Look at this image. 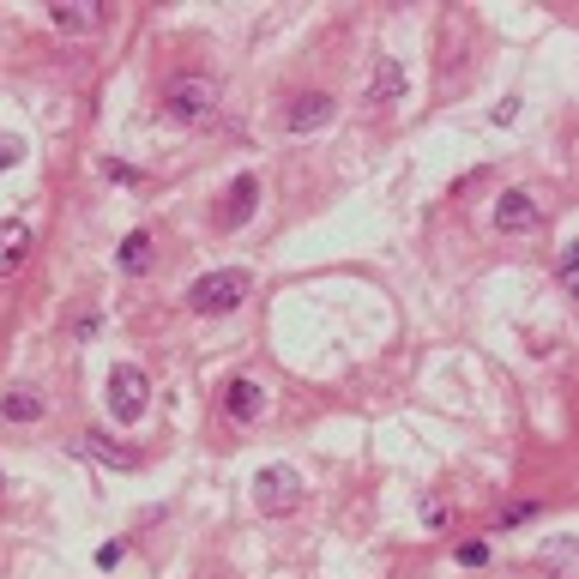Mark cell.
Segmentation results:
<instances>
[{
    "instance_id": "obj_15",
    "label": "cell",
    "mask_w": 579,
    "mask_h": 579,
    "mask_svg": "<svg viewBox=\"0 0 579 579\" xmlns=\"http://www.w3.org/2000/svg\"><path fill=\"white\" fill-rule=\"evenodd\" d=\"M538 562L550 567V574H562V579H567V574H574V538H555L550 550L538 555Z\"/></svg>"
},
{
    "instance_id": "obj_20",
    "label": "cell",
    "mask_w": 579,
    "mask_h": 579,
    "mask_svg": "<svg viewBox=\"0 0 579 579\" xmlns=\"http://www.w3.org/2000/svg\"><path fill=\"white\" fill-rule=\"evenodd\" d=\"M0 502H7V477H0Z\"/></svg>"
},
{
    "instance_id": "obj_21",
    "label": "cell",
    "mask_w": 579,
    "mask_h": 579,
    "mask_svg": "<svg viewBox=\"0 0 579 579\" xmlns=\"http://www.w3.org/2000/svg\"><path fill=\"white\" fill-rule=\"evenodd\" d=\"M212 579H224V574H212Z\"/></svg>"
},
{
    "instance_id": "obj_9",
    "label": "cell",
    "mask_w": 579,
    "mask_h": 579,
    "mask_svg": "<svg viewBox=\"0 0 579 579\" xmlns=\"http://www.w3.org/2000/svg\"><path fill=\"white\" fill-rule=\"evenodd\" d=\"M79 453H85V459H97V465H109V471H133V465H140V453L121 447L116 435H97V429H91V435H79Z\"/></svg>"
},
{
    "instance_id": "obj_6",
    "label": "cell",
    "mask_w": 579,
    "mask_h": 579,
    "mask_svg": "<svg viewBox=\"0 0 579 579\" xmlns=\"http://www.w3.org/2000/svg\"><path fill=\"white\" fill-rule=\"evenodd\" d=\"M333 116H338V97H326V91H302L297 104L284 109V128L290 133H321Z\"/></svg>"
},
{
    "instance_id": "obj_1",
    "label": "cell",
    "mask_w": 579,
    "mask_h": 579,
    "mask_svg": "<svg viewBox=\"0 0 579 579\" xmlns=\"http://www.w3.org/2000/svg\"><path fill=\"white\" fill-rule=\"evenodd\" d=\"M248 290H254V278L242 266H224V272H206V278L188 284V309L193 314H230V309H242Z\"/></svg>"
},
{
    "instance_id": "obj_11",
    "label": "cell",
    "mask_w": 579,
    "mask_h": 579,
    "mask_svg": "<svg viewBox=\"0 0 579 579\" xmlns=\"http://www.w3.org/2000/svg\"><path fill=\"white\" fill-rule=\"evenodd\" d=\"M49 25L67 31V37H85V31H97V7L91 0H61V7H49Z\"/></svg>"
},
{
    "instance_id": "obj_10",
    "label": "cell",
    "mask_w": 579,
    "mask_h": 579,
    "mask_svg": "<svg viewBox=\"0 0 579 579\" xmlns=\"http://www.w3.org/2000/svg\"><path fill=\"white\" fill-rule=\"evenodd\" d=\"M224 411H230V423H260L266 393H260L254 381H230V386H224Z\"/></svg>"
},
{
    "instance_id": "obj_14",
    "label": "cell",
    "mask_w": 579,
    "mask_h": 579,
    "mask_svg": "<svg viewBox=\"0 0 579 579\" xmlns=\"http://www.w3.org/2000/svg\"><path fill=\"white\" fill-rule=\"evenodd\" d=\"M116 266H121V272H145V266H152V236H145V230H133L128 242H121Z\"/></svg>"
},
{
    "instance_id": "obj_12",
    "label": "cell",
    "mask_w": 579,
    "mask_h": 579,
    "mask_svg": "<svg viewBox=\"0 0 579 579\" xmlns=\"http://www.w3.org/2000/svg\"><path fill=\"white\" fill-rule=\"evenodd\" d=\"M31 254V224L25 218H7L0 224V272H19Z\"/></svg>"
},
{
    "instance_id": "obj_2",
    "label": "cell",
    "mask_w": 579,
    "mask_h": 579,
    "mask_svg": "<svg viewBox=\"0 0 579 579\" xmlns=\"http://www.w3.org/2000/svg\"><path fill=\"white\" fill-rule=\"evenodd\" d=\"M164 109L176 121H212V116H218V85H212L206 73H181V79H169Z\"/></svg>"
},
{
    "instance_id": "obj_7",
    "label": "cell",
    "mask_w": 579,
    "mask_h": 579,
    "mask_svg": "<svg viewBox=\"0 0 579 579\" xmlns=\"http://www.w3.org/2000/svg\"><path fill=\"white\" fill-rule=\"evenodd\" d=\"M399 97H405V61H399V55H381L374 73H369V104L374 109H393Z\"/></svg>"
},
{
    "instance_id": "obj_8",
    "label": "cell",
    "mask_w": 579,
    "mask_h": 579,
    "mask_svg": "<svg viewBox=\"0 0 579 579\" xmlns=\"http://www.w3.org/2000/svg\"><path fill=\"white\" fill-rule=\"evenodd\" d=\"M254 206H260V181H254V176H236V181H230V193H224L218 224H224V230H242V224L254 218Z\"/></svg>"
},
{
    "instance_id": "obj_19",
    "label": "cell",
    "mask_w": 579,
    "mask_h": 579,
    "mask_svg": "<svg viewBox=\"0 0 579 579\" xmlns=\"http://www.w3.org/2000/svg\"><path fill=\"white\" fill-rule=\"evenodd\" d=\"M574 272H579V254H574V248H562V284H574Z\"/></svg>"
},
{
    "instance_id": "obj_16",
    "label": "cell",
    "mask_w": 579,
    "mask_h": 579,
    "mask_svg": "<svg viewBox=\"0 0 579 579\" xmlns=\"http://www.w3.org/2000/svg\"><path fill=\"white\" fill-rule=\"evenodd\" d=\"M526 519H538V502H514V507H502V526H526Z\"/></svg>"
},
{
    "instance_id": "obj_5",
    "label": "cell",
    "mask_w": 579,
    "mask_h": 579,
    "mask_svg": "<svg viewBox=\"0 0 579 579\" xmlns=\"http://www.w3.org/2000/svg\"><path fill=\"white\" fill-rule=\"evenodd\" d=\"M543 224V206L531 188H507L502 200H495V230L502 236H531Z\"/></svg>"
},
{
    "instance_id": "obj_18",
    "label": "cell",
    "mask_w": 579,
    "mask_h": 579,
    "mask_svg": "<svg viewBox=\"0 0 579 579\" xmlns=\"http://www.w3.org/2000/svg\"><path fill=\"white\" fill-rule=\"evenodd\" d=\"M459 562L465 567H483V562H490V543H459Z\"/></svg>"
},
{
    "instance_id": "obj_3",
    "label": "cell",
    "mask_w": 579,
    "mask_h": 579,
    "mask_svg": "<svg viewBox=\"0 0 579 579\" xmlns=\"http://www.w3.org/2000/svg\"><path fill=\"white\" fill-rule=\"evenodd\" d=\"M254 507L272 519L297 514L302 507V477L290 471V465H266V471H254Z\"/></svg>"
},
{
    "instance_id": "obj_17",
    "label": "cell",
    "mask_w": 579,
    "mask_h": 579,
    "mask_svg": "<svg viewBox=\"0 0 579 579\" xmlns=\"http://www.w3.org/2000/svg\"><path fill=\"white\" fill-rule=\"evenodd\" d=\"M19 157H25V140H13V133H0V169H13Z\"/></svg>"
},
{
    "instance_id": "obj_4",
    "label": "cell",
    "mask_w": 579,
    "mask_h": 579,
    "mask_svg": "<svg viewBox=\"0 0 579 579\" xmlns=\"http://www.w3.org/2000/svg\"><path fill=\"white\" fill-rule=\"evenodd\" d=\"M145 399H152V381H145V369L116 362V369H109V417H116V423H140V417H145Z\"/></svg>"
},
{
    "instance_id": "obj_13",
    "label": "cell",
    "mask_w": 579,
    "mask_h": 579,
    "mask_svg": "<svg viewBox=\"0 0 579 579\" xmlns=\"http://www.w3.org/2000/svg\"><path fill=\"white\" fill-rule=\"evenodd\" d=\"M43 411H49V399H43V393H31V386L0 393V417H7V423H37Z\"/></svg>"
}]
</instances>
